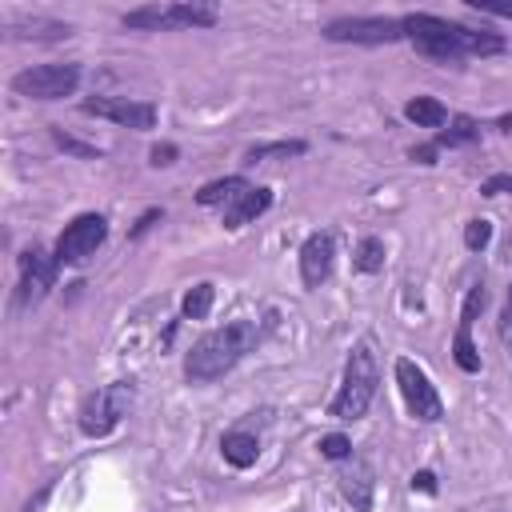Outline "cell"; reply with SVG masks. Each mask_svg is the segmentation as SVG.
<instances>
[{"mask_svg":"<svg viewBox=\"0 0 512 512\" xmlns=\"http://www.w3.org/2000/svg\"><path fill=\"white\" fill-rule=\"evenodd\" d=\"M384 256H388V252H384V240H380V236H364L352 264H356V272H368V276H372V272L384 268Z\"/></svg>","mask_w":512,"mask_h":512,"instance_id":"obj_21","label":"cell"},{"mask_svg":"<svg viewBox=\"0 0 512 512\" xmlns=\"http://www.w3.org/2000/svg\"><path fill=\"white\" fill-rule=\"evenodd\" d=\"M320 456L324 460H348L352 456V440L344 436V432H328V436H320Z\"/></svg>","mask_w":512,"mask_h":512,"instance_id":"obj_25","label":"cell"},{"mask_svg":"<svg viewBox=\"0 0 512 512\" xmlns=\"http://www.w3.org/2000/svg\"><path fill=\"white\" fill-rule=\"evenodd\" d=\"M88 116H100V120H112L120 128H156V108L144 104V100H128V96H92L80 104Z\"/></svg>","mask_w":512,"mask_h":512,"instance_id":"obj_11","label":"cell"},{"mask_svg":"<svg viewBox=\"0 0 512 512\" xmlns=\"http://www.w3.org/2000/svg\"><path fill=\"white\" fill-rule=\"evenodd\" d=\"M4 32L12 40H68L72 36V24L48 20V16H32V20H8Z\"/></svg>","mask_w":512,"mask_h":512,"instance_id":"obj_16","label":"cell"},{"mask_svg":"<svg viewBox=\"0 0 512 512\" xmlns=\"http://www.w3.org/2000/svg\"><path fill=\"white\" fill-rule=\"evenodd\" d=\"M268 208H272V192H268V188H256V184H252V188H248L244 196H236V200H232V204H228V208H224L220 216H224V228H244L248 220L264 216Z\"/></svg>","mask_w":512,"mask_h":512,"instance_id":"obj_15","label":"cell"},{"mask_svg":"<svg viewBox=\"0 0 512 512\" xmlns=\"http://www.w3.org/2000/svg\"><path fill=\"white\" fill-rule=\"evenodd\" d=\"M56 272H60V260L56 252H44L40 244L24 248L20 256V288H16V304L20 308H32L48 296V288L56 284Z\"/></svg>","mask_w":512,"mask_h":512,"instance_id":"obj_9","label":"cell"},{"mask_svg":"<svg viewBox=\"0 0 512 512\" xmlns=\"http://www.w3.org/2000/svg\"><path fill=\"white\" fill-rule=\"evenodd\" d=\"M52 140H56L60 148H68V152H76V156H84V160H92V156H100V148H92V144H80V140H72V136H64L60 128H52Z\"/></svg>","mask_w":512,"mask_h":512,"instance_id":"obj_26","label":"cell"},{"mask_svg":"<svg viewBox=\"0 0 512 512\" xmlns=\"http://www.w3.org/2000/svg\"><path fill=\"white\" fill-rule=\"evenodd\" d=\"M332 256H336V244L328 232H312L300 248V280L304 288H320L332 272Z\"/></svg>","mask_w":512,"mask_h":512,"instance_id":"obj_13","label":"cell"},{"mask_svg":"<svg viewBox=\"0 0 512 512\" xmlns=\"http://www.w3.org/2000/svg\"><path fill=\"white\" fill-rule=\"evenodd\" d=\"M132 400H136V384L132 380H116V384H104V388L88 392L84 404H80V412H76L80 432L84 436H108L128 416Z\"/></svg>","mask_w":512,"mask_h":512,"instance_id":"obj_4","label":"cell"},{"mask_svg":"<svg viewBox=\"0 0 512 512\" xmlns=\"http://www.w3.org/2000/svg\"><path fill=\"white\" fill-rule=\"evenodd\" d=\"M148 156H152L156 168H168V164H176V144H156Z\"/></svg>","mask_w":512,"mask_h":512,"instance_id":"obj_30","label":"cell"},{"mask_svg":"<svg viewBox=\"0 0 512 512\" xmlns=\"http://www.w3.org/2000/svg\"><path fill=\"white\" fill-rule=\"evenodd\" d=\"M212 300H216V288H212L208 280H200V284H192V288L184 292L180 316H184V320H204V316L212 312Z\"/></svg>","mask_w":512,"mask_h":512,"instance_id":"obj_20","label":"cell"},{"mask_svg":"<svg viewBox=\"0 0 512 512\" xmlns=\"http://www.w3.org/2000/svg\"><path fill=\"white\" fill-rule=\"evenodd\" d=\"M396 384H400V396H404V404H408V412H412L416 420L436 424V420L444 416V400H440V392L432 388L428 372H424L416 360H408V356L396 360Z\"/></svg>","mask_w":512,"mask_h":512,"instance_id":"obj_7","label":"cell"},{"mask_svg":"<svg viewBox=\"0 0 512 512\" xmlns=\"http://www.w3.org/2000/svg\"><path fill=\"white\" fill-rule=\"evenodd\" d=\"M500 192H512V176L508 172H496L480 184V196H500Z\"/></svg>","mask_w":512,"mask_h":512,"instance_id":"obj_27","label":"cell"},{"mask_svg":"<svg viewBox=\"0 0 512 512\" xmlns=\"http://www.w3.org/2000/svg\"><path fill=\"white\" fill-rule=\"evenodd\" d=\"M308 152V144L304 140H276V144H256V148H248V164H256V160H284V156H304Z\"/></svg>","mask_w":512,"mask_h":512,"instance_id":"obj_22","label":"cell"},{"mask_svg":"<svg viewBox=\"0 0 512 512\" xmlns=\"http://www.w3.org/2000/svg\"><path fill=\"white\" fill-rule=\"evenodd\" d=\"M248 188H252V184H248L244 176H224V180L204 184V188L196 192V204H200V208H220V212H224V208H228L236 196H244Z\"/></svg>","mask_w":512,"mask_h":512,"instance_id":"obj_18","label":"cell"},{"mask_svg":"<svg viewBox=\"0 0 512 512\" xmlns=\"http://www.w3.org/2000/svg\"><path fill=\"white\" fill-rule=\"evenodd\" d=\"M160 216H164V212H160V208H148V212H144V216H140V220H136V228H132V236H144V232H148V228H152V224H156V220H160Z\"/></svg>","mask_w":512,"mask_h":512,"instance_id":"obj_32","label":"cell"},{"mask_svg":"<svg viewBox=\"0 0 512 512\" xmlns=\"http://www.w3.org/2000/svg\"><path fill=\"white\" fill-rule=\"evenodd\" d=\"M404 24V40H412V48L428 60H464V56H496L504 52V36L496 32H476L464 24H452L444 16L432 12H412L400 20Z\"/></svg>","mask_w":512,"mask_h":512,"instance_id":"obj_1","label":"cell"},{"mask_svg":"<svg viewBox=\"0 0 512 512\" xmlns=\"http://www.w3.org/2000/svg\"><path fill=\"white\" fill-rule=\"evenodd\" d=\"M504 260H512V232H508V240H504Z\"/></svg>","mask_w":512,"mask_h":512,"instance_id":"obj_34","label":"cell"},{"mask_svg":"<svg viewBox=\"0 0 512 512\" xmlns=\"http://www.w3.org/2000/svg\"><path fill=\"white\" fill-rule=\"evenodd\" d=\"M404 116H408L416 128H440V124L448 120V108H444L440 100H432V96H416V100L404 104Z\"/></svg>","mask_w":512,"mask_h":512,"instance_id":"obj_19","label":"cell"},{"mask_svg":"<svg viewBox=\"0 0 512 512\" xmlns=\"http://www.w3.org/2000/svg\"><path fill=\"white\" fill-rule=\"evenodd\" d=\"M476 12H488V16H508L512 20V4H496V0H472Z\"/></svg>","mask_w":512,"mask_h":512,"instance_id":"obj_31","label":"cell"},{"mask_svg":"<svg viewBox=\"0 0 512 512\" xmlns=\"http://www.w3.org/2000/svg\"><path fill=\"white\" fill-rule=\"evenodd\" d=\"M340 492H344V500H348L356 512H372V492H376L372 464L360 460V456H348V464H344V472H340Z\"/></svg>","mask_w":512,"mask_h":512,"instance_id":"obj_14","label":"cell"},{"mask_svg":"<svg viewBox=\"0 0 512 512\" xmlns=\"http://www.w3.org/2000/svg\"><path fill=\"white\" fill-rule=\"evenodd\" d=\"M412 492H424V496H432V492H436V472H428V468L412 472Z\"/></svg>","mask_w":512,"mask_h":512,"instance_id":"obj_29","label":"cell"},{"mask_svg":"<svg viewBox=\"0 0 512 512\" xmlns=\"http://www.w3.org/2000/svg\"><path fill=\"white\" fill-rule=\"evenodd\" d=\"M412 160H420V164H436V144H420V148H412Z\"/></svg>","mask_w":512,"mask_h":512,"instance_id":"obj_33","label":"cell"},{"mask_svg":"<svg viewBox=\"0 0 512 512\" xmlns=\"http://www.w3.org/2000/svg\"><path fill=\"white\" fill-rule=\"evenodd\" d=\"M104 236H108V220H104L100 212H84V216H76V220L60 232V240H56V260H60V268H64V264H80V260H88V256L104 244Z\"/></svg>","mask_w":512,"mask_h":512,"instance_id":"obj_10","label":"cell"},{"mask_svg":"<svg viewBox=\"0 0 512 512\" xmlns=\"http://www.w3.org/2000/svg\"><path fill=\"white\" fill-rule=\"evenodd\" d=\"M484 300H488V288H484V284H472L468 296H464L460 328H456V340H452V360L460 364V372H480V352H476V344H472V324H476Z\"/></svg>","mask_w":512,"mask_h":512,"instance_id":"obj_12","label":"cell"},{"mask_svg":"<svg viewBox=\"0 0 512 512\" xmlns=\"http://www.w3.org/2000/svg\"><path fill=\"white\" fill-rule=\"evenodd\" d=\"M476 136H480L476 120H472V116H456L452 128L436 136V148H444V144H448V148H452V144H468V140H476Z\"/></svg>","mask_w":512,"mask_h":512,"instance_id":"obj_23","label":"cell"},{"mask_svg":"<svg viewBox=\"0 0 512 512\" xmlns=\"http://www.w3.org/2000/svg\"><path fill=\"white\" fill-rule=\"evenodd\" d=\"M488 240H492V224H488L484 216H476V220L464 224V248H468V252H484Z\"/></svg>","mask_w":512,"mask_h":512,"instance_id":"obj_24","label":"cell"},{"mask_svg":"<svg viewBox=\"0 0 512 512\" xmlns=\"http://www.w3.org/2000/svg\"><path fill=\"white\" fill-rule=\"evenodd\" d=\"M324 36L336 44H396L404 40V24L392 16H340L324 24Z\"/></svg>","mask_w":512,"mask_h":512,"instance_id":"obj_8","label":"cell"},{"mask_svg":"<svg viewBox=\"0 0 512 512\" xmlns=\"http://www.w3.org/2000/svg\"><path fill=\"white\" fill-rule=\"evenodd\" d=\"M500 340L512 348V284H508V296H504V308H500Z\"/></svg>","mask_w":512,"mask_h":512,"instance_id":"obj_28","label":"cell"},{"mask_svg":"<svg viewBox=\"0 0 512 512\" xmlns=\"http://www.w3.org/2000/svg\"><path fill=\"white\" fill-rule=\"evenodd\" d=\"M220 12L212 4H144L124 12V28L136 32H168V28H212Z\"/></svg>","mask_w":512,"mask_h":512,"instance_id":"obj_5","label":"cell"},{"mask_svg":"<svg viewBox=\"0 0 512 512\" xmlns=\"http://www.w3.org/2000/svg\"><path fill=\"white\" fill-rule=\"evenodd\" d=\"M80 84V64H32L12 76V92L28 100H64Z\"/></svg>","mask_w":512,"mask_h":512,"instance_id":"obj_6","label":"cell"},{"mask_svg":"<svg viewBox=\"0 0 512 512\" xmlns=\"http://www.w3.org/2000/svg\"><path fill=\"white\" fill-rule=\"evenodd\" d=\"M376 384H380L376 352H372L368 340H360V344L352 348L348 364H344V384H340V392L332 396L328 416H336V420H360V416L368 412L372 396H376Z\"/></svg>","mask_w":512,"mask_h":512,"instance_id":"obj_3","label":"cell"},{"mask_svg":"<svg viewBox=\"0 0 512 512\" xmlns=\"http://www.w3.org/2000/svg\"><path fill=\"white\" fill-rule=\"evenodd\" d=\"M220 452H224V460L232 468H252L256 456H260V440L252 432H244V428H232V432L220 436Z\"/></svg>","mask_w":512,"mask_h":512,"instance_id":"obj_17","label":"cell"},{"mask_svg":"<svg viewBox=\"0 0 512 512\" xmlns=\"http://www.w3.org/2000/svg\"><path fill=\"white\" fill-rule=\"evenodd\" d=\"M256 340H260V332H256L252 320H232V324H224V328H212V332H204V336L188 348V356H184V376H188L192 384L220 380L224 372H232V368L256 348Z\"/></svg>","mask_w":512,"mask_h":512,"instance_id":"obj_2","label":"cell"}]
</instances>
